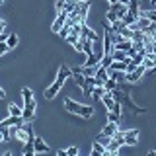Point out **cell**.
<instances>
[{"label": "cell", "instance_id": "1", "mask_svg": "<svg viewBox=\"0 0 156 156\" xmlns=\"http://www.w3.org/2000/svg\"><path fill=\"white\" fill-rule=\"evenodd\" d=\"M8 136H10V139H14V140H18V143H27V140H31L35 135H33L31 125L23 121V123H20V125L8 127Z\"/></svg>", "mask_w": 156, "mask_h": 156}, {"label": "cell", "instance_id": "2", "mask_svg": "<svg viewBox=\"0 0 156 156\" xmlns=\"http://www.w3.org/2000/svg\"><path fill=\"white\" fill-rule=\"evenodd\" d=\"M65 109L70 111V113H74V115H78V117H84V119H90V117L94 115V107L92 105H82V104H78V101L70 100V98L65 100Z\"/></svg>", "mask_w": 156, "mask_h": 156}, {"label": "cell", "instance_id": "3", "mask_svg": "<svg viewBox=\"0 0 156 156\" xmlns=\"http://www.w3.org/2000/svg\"><path fill=\"white\" fill-rule=\"evenodd\" d=\"M144 72H146V68L143 65H139L133 72H125V80L129 82V84H135V82H139L140 78L144 76Z\"/></svg>", "mask_w": 156, "mask_h": 156}, {"label": "cell", "instance_id": "4", "mask_svg": "<svg viewBox=\"0 0 156 156\" xmlns=\"http://www.w3.org/2000/svg\"><path fill=\"white\" fill-rule=\"evenodd\" d=\"M66 18H68V12H65V10L57 12V18H55V22H53V26H51V29H53V31H55V33H58V31H61V27L65 26Z\"/></svg>", "mask_w": 156, "mask_h": 156}, {"label": "cell", "instance_id": "5", "mask_svg": "<svg viewBox=\"0 0 156 156\" xmlns=\"http://www.w3.org/2000/svg\"><path fill=\"white\" fill-rule=\"evenodd\" d=\"M22 119L26 121V123H31V121L35 119V101L22 107Z\"/></svg>", "mask_w": 156, "mask_h": 156}, {"label": "cell", "instance_id": "6", "mask_svg": "<svg viewBox=\"0 0 156 156\" xmlns=\"http://www.w3.org/2000/svg\"><path fill=\"white\" fill-rule=\"evenodd\" d=\"M121 129V127H119ZM123 131V135H125V144H131V146H135L139 140H136V136H139V129H121Z\"/></svg>", "mask_w": 156, "mask_h": 156}, {"label": "cell", "instance_id": "7", "mask_svg": "<svg viewBox=\"0 0 156 156\" xmlns=\"http://www.w3.org/2000/svg\"><path fill=\"white\" fill-rule=\"evenodd\" d=\"M41 152H49V146L41 136H33V154H41Z\"/></svg>", "mask_w": 156, "mask_h": 156}, {"label": "cell", "instance_id": "8", "mask_svg": "<svg viewBox=\"0 0 156 156\" xmlns=\"http://www.w3.org/2000/svg\"><path fill=\"white\" fill-rule=\"evenodd\" d=\"M72 76V70H70V66H66V65H62L61 68H58V74H57V82L58 84H65V80H68V78Z\"/></svg>", "mask_w": 156, "mask_h": 156}, {"label": "cell", "instance_id": "9", "mask_svg": "<svg viewBox=\"0 0 156 156\" xmlns=\"http://www.w3.org/2000/svg\"><path fill=\"white\" fill-rule=\"evenodd\" d=\"M61 88H62V84H58V82L55 80V82H53V84L45 90V100H53V98H55L58 92H61Z\"/></svg>", "mask_w": 156, "mask_h": 156}, {"label": "cell", "instance_id": "10", "mask_svg": "<svg viewBox=\"0 0 156 156\" xmlns=\"http://www.w3.org/2000/svg\"><path fill=\"white\" fill-rule=\"evenodd\" d=\"M100 100H101V104L105 105V109H107V111H109V109H113V105H115V101H117L115 98H113V94H111V92H107V90H105V94L101 96Z\"/></svg>", "mask_w": 156, "mask_h": 156}, {"label": "cell", "instance_id": "11", "mask_svg": "<svg viewBox=\"0 0 156 156\" xmlns=\"http://www.w3.org/2000/svg\"><path fill=\"white\" fill-rule=\"evenodd\" d=\"M117 131H119V125H117V121H107V125L104 127V131H101V133L107 135V136H115Z\"/></svg>", "mask_w": 156, "mask_h": 156}, {"label": "cell", "instance_id": "12", "mask_svg": "<svg viewBox=\"0 0 156 156\" xmlns=\"http://www.w3.org/2000/svg\"><path fill=\"white\" fill-rule=\"evenodd\" d=\"M92 154H107V146H104L100 140H94V144H92Z\"/></svg>", "mask_w": 156, "mask_h": 156}, {"label": "cell", "instance_id": "13", "mask_svg": "<svg viewBox=\"0 0 156 156\" xmlns=\"http://www.w3.org/2000/svg\"><path fill=\"white\" fill-rule=\"evenodd\" d=\"M22 96H23V105H29V104H33V92L29 90V88H23L22 90Z\"/></svg>", "mask_w": 156, "mask_h": 156}, {"label": "cell", "instance_id": "14", "mask_svg": "<svg viewBox=\"0 0 156 156\" xmlns=\"http://www.w3.org/2000/svg\"><path fill=\"white\" fill-rule=\"evenodd\" d=\"M104 94H105V88H104V86H94V88H92L90 98H94V100H100Z\"/></svg>", "mask_w": 156, "mask_h": 156}, {"label": "cell", "instance_id": "15", "mask_svg": "<svg viewBox=\"0 0 156 156\" xmlns=\"http://www.w3.org/2000/svg\"><path fill=\"white\" fill-rule=\"evenodd\" d=\"M8 115L22 117V107H20V105H16V104H10V105H8Z\"/></svg>", "mask_w": 156, "mask_h": 156}, {"label": "cell", "instance_id": "16", "mask_svg": "<svg viewBox=\"0 0 156 156\" xmlns=\"http://www.w3.org/2000/svg\"><path fill=\"white\" fill-rule=\"evenodd\" d=\"M111 62H113V57H111V55H101V57H100V66L109 68Z\"/></svg>", "mask_w": 156, "mask_h": 156}, {"label": "cell", "instance_id": "17", "mask_svg": "<svg viewBox=\"0 0 156 156\" xmlns=\"http://www.w3.org/2000/svg\"><path fill=\"white\" fill-rule=\"evenodd\" d=\"M127 68V62L125 61H113L109 66V70H125Z\"/></svg>", "mask_w": 156, "mask_h": 156}, {"label": "cell", "instance_id": "18", "mask_svg": "<svg viewBox=\"0 0 156 156\" xmlns=\"http://www.w3.org/2000/svg\"><path fill=\"white\" fill-rule=\"evenodd\" d=\"M104 88H105L107 92H113L115 88H117V80H115V78H111V76H109V78H107V80H105Z\"/></svg>", "mask_w": 156, "mask_h": 156}, {"label": "cell", "instance_id": "19", "mask_svg": "<svg viewBox=\"0 0 156 156\" xmlns=\"http://www.w3.org/2000/svg\"><path fill=\"white\" fill-rule=\"evenodd\" d=\"M22 154H26V156L33 154V139H31V140H27V143H23V150H22Z\"/></svg>", "mask_w": 156, "mask_h": 156}, {"label": "cell", "instance_id": "20", "mask_svg": "<svg viewBox=\"0 0 156 156\" xmlns=\"http://www.w3.org/2000/svg\"><path fill=\"white\" fill-rule=\"evenodd\" d=\"M6 43H8V47H10V49H14V47L18 45V35H16V33H8Z\"/></svg>", "mask_w": 156, "mask_h": 156}, {"label": "cell", "instance_id": "21", "mask_svg": "<svg viewBox=\"0 0 156 156\" xmlns=\"http://www.w3.org/2000/svg\"><path fill=\"white\" fill-rule=\"evenodd\" d=\"M96 140H100V143L104 144V146H107V144L111 143V140H113V136H107V135H104V133H100V135L96 136Z\"/></svg>", "mask_w": 156, "mask_h": 156}, {"label": "cell", "instance_id": "22", "mask_svg": "<svg viewBox=\"0 0 156 156\" xmlns=\"http://www.w3.org/2000/svg\"><path fill=\"white\" fill-rule=\"evenodd\" d=\"M121 113H117V111H107V121H119Z\"/></svg>", "mask_w": 156, "mask_h": 156}, {"label": "cell", "instance_id": "23", "mask_svg": "<svg viewBox=\"0 0 156 156\" xmlns=\"http://www.w3.org/2000/svg\"><path fill=\"white\" fill-rule=\"evenodd\" d=\"M8 51H10L8 43H6V41H0V57H2V55H6Z\"/></svg>", "mask_w": 156, "mask_h": 156}, {"label": "cell", "instance_id": "24", "mask_svg": "<svg viewBox=\"0 0 156 156\" xmlns=\"http://www.w3.org/2000/svg\"><path fill=\"white\" fill-rule=\"evenodd\" d=\"M8 129H0V143H4V140H8Z\"/></svg>", "mask_w": 156, "mask_h": 156}, {"label": "cell", "instance_id": "25", "mask_svg": "<svg viewBox=\"0 0 156 156\" xmlns=\"http://www.w3.org/2000/svg\"><path fill=\"white\" fill-rule=\"evenodd\" d=\"M74 154H78V148H76V146H70V148H66V156H74Z\"/></svg>", "mask_w": 156, "mask_h": 156}, {"label": "cell", "instance_id": "26", "mask_svg": "<svg viewBox=\"0 0 156 156\" xmlns=\"http://www.w3.org/2000/svg\"><path fill=\"white\" fill-rule=\"evenodd\" d=\"M65 4H66V0H57V4H55V6H57V12H61V10L65 8Z\"/></svg>", "mask_w": 156, "mask_h": 156}, {"label": "cell", "instance_id": "27", "mask_svg": "<svg viewBox=\"0 0 156 156\" xmlns=\"http://www.w3.org/2000/svg\"><path fill=\"white\" fill-rule=\"evenodd\" d=\"M4 27H6V22H4V20H0V33L4 31Z\"/></svg>", "mask_w": 156, "mask_h": 156}, {"label": "cell", "instance_id": "28", "mask_svg": "<svg viewBox=\"0 0 156 156\" xmlns=\"http://www.w3.org/2000/svg\"><path fill=\"white\" fill-rule=\"evenodd\" d=\"M8 39V33H0V41H6Z\"/></svg>", "mask_w": 156, "mask_h": 156}, {"label": "cell", "instance_id": "29", "mask_svg": "<svg viewBox=\"0 0 156 156\" xmlns=\"http://www.w3.org/2000/svg\"><path fill=\"white\" fill-rule=\"evenodd\" d=\"M57 154H58V156H66V150L61 148V150H57Z\"/></svg>", "mask_w": 156, "mask_h": 156}, {"label": "cell", "instance_id": "30", "mask_svg": "<svg viewBox=\"0 0 156 156\" xmlns=\"http://www.w3.org/2000/svg\"><path fill=\"white\" fill-rule=\"evenodd\" d=\"M4 96H6V92H4V90H2V88H0V100H2V98H4Z\"/></svg>", "mask_w": 156, "mask_h": 156}, {"label": "cell", "instance_id": "31", "mask_svg": "<svg viewBox=\"0 0 156 156\" xmlns=\"http://www.w3.org/2000/svg\"><path fill=\"white\" fill-rule=\"evenodd\" d=\"M119 2H121V4H129L131 0H119Z\"/></svg>", "mask_w": 156, "mask_h": 156}, {"label": "cell", "instance_id": "32", "mask_svg": "<svg viewBox=\"0 0 156 156\" xmlns=\"http://www.w3.org/2000/svg\"><path fill=\"white\" fill-rule=\"evenodd\" d=\"M150 35H152V39L156 41V31H152V33H150Z\"/></svg>", "mask_w": 156, "mask_h": 156}, {"label": "cell", "instance_id": "33", "mask_svg": "<svg viewBox=\"0 0 156 156\" xmlns=\"http://www.w3.org/2000/svg\"><path fill=\"white\" fill-rule=\"evenodd\" d=\"M107 2H109V4H113V2H119V0H107Z\"/></svg>", "mask_w": 156, "mask_h": 156}, {"label": "cell", "instance_id": "34", "mask_svg": "<svg viewBox=\"0 0 156 156\" xmlns=\"http://www.w3.org/2000/svg\"><path fill=\"white\" fill-rule=\"evenodd\" d=\"M150 2H152V4H154V8H156V0H150Z\"/></svg>", "mask_w": 156, "mask_h": 156}, {"label": "cell", "instance_id": "35", "mask_svg": "<svg viewBox=\"0 0 156 156\" xmlns=\"http://www.w3.org/2000/svg\"><path fill=\"white\" fill-rule=\"evenodd\" d=\"M150 154H156V150H150Z\"/></svg>", "mask_w": 156, "mask_h": 156}, {"label": "cell", "instance_id": "36", "mask_svg": "<svg viewBox=\"0 0 156 156\" xmlns=\"http://www.w3.org/2000/svg\"><path fill=\"white\" fill-rule=\"evenodd\" d=\"M2 2H4V0H0V4H2Z\"/></svg>", "mask_w": 156, "mask_h": 156}]
</instances>
